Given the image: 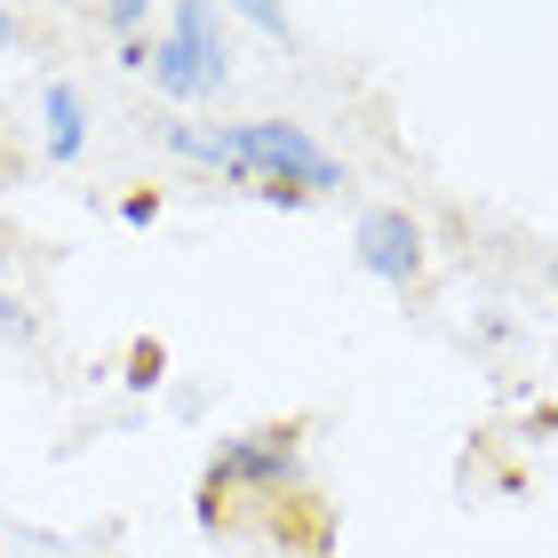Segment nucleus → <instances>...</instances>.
I'll return each instance as SVG.
<instances>
[{
  "label": "nucleus",
  "mask_w": 558,
  "mask_h": 558,
  "mask_svg": "<svg viewBox=\"0 0 558 558\" xmlns=\"http://www.w3.org/2000/svg\"><path fill=\"white\" fill-rule=\"evenodd\" d=\"M168 151H184L199 168H223L240 192L279 199V208H303V199L336 192L343 160L319 151L295 120H240V129H168Z\"/></svg>",
  "instance_id": "f257e3e1"
},
{
  "label": "nucleus",
  "mask_w": 558,
  "mask_h": 558,
  "mask_svg": "<svg viewBox=\"0 0 558 558\" xmlns=\"http://www.w3.org/2000/svg\"><path fill=\"white\" fill-rule=\"evenodd\" d=\"M247 24H256V33H271V40H288V9H264V0H256V9H240Z\"/></svg>",
  "instance_id": "0eeeda50"
},
{
  "label": "nucleus",
  "mask_w": 558,
  "mask_h": 558,
  "mask_svg": "<svg viewBox=\"0 0 558 558\" xmlns=\"http://www.w3.org/2000/svg\"><path fill=\"white\" fill-rule=\"evenodd\" d=\"M151 88L175 96V105H199V96L223 88V33L199 0L168 9V33L151 40Z\"/></svg>",
  "instance_id": "f03ea898"
},
{
  "label": "nucleus",
  "mask_w": 558,
  "mask_h": 558,
  "mask_svg": "<svg viewBox=\"0 0 558 558\" xmlns=\"http://www.w3.org/2000/svg\"><path fill=\"white\" fill-rule=\"evenodd\" d=\"M9 40H16V16H9V9H0V57H9Z\"/></svg>",
  "instance_id": "6e6552de"
},
{
  "label": "nucleus",
  "mask_w": 558,
  "mask_h": 558,
  "mask_svg": "<svg viewBox=\"0 0 558 558\" xmlns=\"http://www.w3.org/2000/svg\"><path fill=\"white\" fill-rule=\"evenodd\" d=\"M40 120H48V160H81V136H88V112H81V88L48 81L40 96Z\"/></svg>",
  "instance_id": "39448f33"
},
{
  "label": "nucleus",
  "mask_w": 558,
  "mask_h": 558,
  "mask_svg": "<svg viewBox=\"0 0 558 558\" xmlns=\"http://www.w3.org/2000/svg\"><path fill=\"white\" fill-rule=\"evenodd\" d=\"M105 24H112L120 40H136V33H144V9H136V0H112V9H105Z\"/></svg>",
  "instance_id": "423d86ee"
},
{
  "label": "nucleus",
  "mask_w": 558,
  "mask_h": 558,
  "mask_svg": "<svg viewBox=\"0 0 558 558\" xmlns=\"http://www.w3.org/2000/svg\"><path fill=\"white\" fill-rule=\"evenodd\" d=\"M351 247H360V271L391 279V288H408V279L423 271V223H415L408 208H367Z\"/></svg>",
  "instance_id": "20e7f679"
},
{
  "label": "nucleus",
  "mask_w": 558,
  "mask_h": 558,
  "mask_svg": "<svg viewBox=\"0 0 558 558\" xmlns=\"http://www.w3.org/2000/svg\"><path fill=\"white\" fill-rule=\"evenodd\" d=\"M550 288H558V271H550Z\"/></svg>",
  "instance_id": "1a4fd4ad"
},
{
  "label": "nucleus",
  "mask_w": 558,
  "mask_h": 558,
  "mask_svg": "<svg viewBox=\"0 0 558 558\" xmlns=\"http://www.w3.org/2000/svg\"><path fill=\"white\" fill-rule=\"evenodd\" d=\"M295 430L279 423V430H247V439H232L208 463V519L223 511V502H240V495H256V502H271L279 487H295Z\"/></svg>",
  "instance_id": "7ed1b4c3"
}]
</instances>
